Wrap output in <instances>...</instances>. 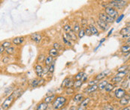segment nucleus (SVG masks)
<instances>
[{
	"instance_id": "17",
	"label": "nucleus",
	"mask_w": 130,
	"mask_h": 110,
	"mask_svg": "<svg viewBox=\"0 0 130 110\" xmlns=\"http://www.w3.org/2000/svg\"><path fill=\"white\" fill-rule=\"evenodd\" d=\"M89 28L91 30V32L93 34H95V35H98L99 34V32L98 29L96 28V27H95V26H93V24H90L89 25Z\"/></svg>"
},
{
	"instance_id": "38",
	"label": "nucleus",
	"mask_w": 130,
	"mask_h": 110,
	"mask_svg": "<svg viewBox=\"0 0 130 110\" xmlns=\"http://www.w3.org/2000/svg\"><path fill=\"white\" fill-rule=\"evenodd\" d=\"M80 26L78 24V23H76L74 26V32L76 33V32H80Z\"/></svg>"
},
{
	"instance_id": "34",
	"label": "nucleus",
	"mask_w": 130,
	"mask_h": 110,
	"mask_svg": "<svg viewBox=\"0 0 130 110\" xmlns=\"http://www.w3.org/2000/svg\"><path fill=\"white\" fill-rule=\"evenodd\" d=\"M63 28H64V30L66 31V32H70L72 30V27H71L70 25H66V26H64Z\"/></svg>"
},
{
	"instance_id": "58",
	"label": "nucleus",
	"mask_w": 130,
	"mask_h": 110,
	"mask_svg": "<svg viewBox=\"0 0 130 110\" xmlns=\"http://www.w3.org/2000/svg\"><path fill=\"white\" fill-rule=\"evenodd\" d=\"M126 43H127V44H130V38H129L126 39Z\"/></svg>"
},
{
	"instance_id": "15",
	"label": "nucleus",
	"mask_w": 130,
	"mask_h": 110,
	"mask_svg": "<svg viewBox=\"0 0 130 110\" xmlns=\"http://www.w3.org/2000/svg\"><path fill=\"white\" fill-rule=\"evenodd\" d=\"M48 103H46L44 102L41 103L37 106V110H46L47 109H48Z\"/></svg>"
},
{
	"instance_id": "12",
	"label": "nucleus",
	"mask_w": 130,
	"mask_h": 110,
	"mask_svg": "<svg viewBox=\"0 0 130 110\" xmlns=\"http://www.w3.org/2000/svg\"><path fill=\"white\" fill-rule=\"evenodd\" d=\"M109 73H110V70H106V71H103L102 73H99L96 76V79L98 80V81L99 80H101V79H104L106 76H108V74Z\"/></svg>"
},
{
	"instance_id": "51",
	"label": "nucleus",
	"mask_w": 130,
	"mask_h": 110,
	"mask_svg": "<svg viewBox=\"0 0 130 110\" xmlns=\"http://www.w3.org/2000/svg\"><path fill=\"white\" fill-rule=\"evenodd\" d=\"M87 108L86 106H80L79 108L78 109V110H87Z\"/></svg>"
},
{
	"instance_id": "29",
	"label": "nucleus",
	"mask_w": 130,
	"mask_h": 110,
	"mask_svg": "<svg viewBox=\"0 0 130 110\" xmlns=\"http://www.w3.org/2000/svg\"><path fill=\"white\" fill-rule=\"evenodd\" d=\"M89 102H90V98H86L85 100H84L82 101L80 106L87 107V105H88V103H89Z\"/></svg>"
},
{
	"instance_id": "8",
	"label": "nucleus",
	"mask_w": 130,
	"mask_h": 110,
	"mask_svg": "<svg viewBox=\"0 0 130 110\" xmlns=\"http://www.w3.org/2000/svg\"><path fill=\"white\" fill-rule=\"evenodd\" d=\"M120 34L123 36V38H125L130 34V26H126L125 28H123L120 32Z\"/></svg>"
},
{
	"instance_id": "32",
	"label": "nucleus",
	"mask_w": 130,
	"mask_h": 110,
	"mask_svg": "<svg viewBox=\"0 0 130 110\" xmlns=\"http://www.w3.org/2000/svg\"><path fill=\"white\" fill-rule=\"evenodd\" d=\"M103 110H114V108L112 106L109 105V104H106V105H105L102 108Z\"/></svg>"
},
{
	"instance_id": "3",
	"label": "nucleus",
	"mask_w": 130,
	"mask_h": 110,
	"mask_svg": "<svg viewBox=\"0 0 130 110\" xmlns=\"http://www.w3.org/2000/svg\"><path fill=\"white\" fill-rule=\"evenodd\" d=\"M105 14H108V16H110L112 18L115 19L116 17H118L119 16V13H118L117 10H116L115 8H112V7H107L105 8Z\"/></svg>"
},
{
	"instance_id": "11",
	"label": "nucleus",
	"mask_w": 130,
	"mask_h": 110,
	"mask_svg": "<svg viewBox=\"0 0 130 110\" xmlns=\"http://www.w3.org/2000/svg\"><path fill=\"white\" fill-rule=\"evenodd\" d=\"M97 23L98 25L99 26V27L102 28V29L103 30H107L108 29V23H107L106 22L102 20H100L99 19V20L97 21Z\"/></svg>"
},
{
	"instance_id": "22",
	"label": "nucleus",
	"mask_w": 130,
	"mask_h": 110,
	"mask_svg": "<svg viewBox=\"0 0 130 110\" xmlns=\"http://www.w3.org/2000/svg\"><path fill=\"white\" fill-rule=\"evenodd\" d=\"M52 62H53V57L50 56V55H49L48 57H47L45 61H44V63H45V65H46L47 66L51 65Z\"/></svg>"
},
{
	"instance_id": "21",
	"label": "nucleus",
	"mask_w": 130,
	"mask_h": 110,
	"mask_svg": "<svg viewBox=\"0 0 130 110\" xmlns=\"http://www.w3.org/2000/svg\"><path fill=\"white\" fill-rule=\"evenodd\" d=\"M22 94H23V91H22V90H20V89H17V90H15V91L13 92L12 94L14 96L15 98H17V97H19Z\"/></svg>"
},
{
	"instance_id": "60",
	"label": "nucleus",
	"mask_w": 130,
	"mask_h": 110,
	"mask_svg": "<svg viewBox=\"0 0 130 110\" xmlns=\"http://www.w3.org/2000/svg\"><path fill=\"white\" fill-rule=\"evenodd\" d=\"M127 78H128V79H130V73H129V76H128V77H127Z\"/></svg>"
},
{
	"instance_id": "37",
	"label": "nucleus",
	"mask_w": 130,
	"mask_h": 110,
	"mask_svg": "<svg viewBox=\"0 0 130 110\" xmlns=\"http://www.w3.org/2000/svg\"><path fill=\"white\" fill-rule=\"evenodd\" d=\"M66 88H72V87H74V82L72 80H69L68 82L66 84Z\"/></svg>"
},
{
	"instance_id": "14",
	"label": "nucleus",
	"mask_w": 130,
	"mask_h": 110,
	"mask_svg": "<svg viewBox=\"0 0 130 110\" xmlns=\"http://www.w3.org/2000/svg\"><path fill=\"white\" fill-rule=\"evenodd\" d=\"M23 40H24V38H23V37H17V38L13 39L12 42L15 45H20V44H21L23 42Z\"/></svg>"
},
{
	"instance_id": "47",
	"label": "nucleus",
	"mask_w": 130,
	"mask_h": 110,
	"mask_svg": "<svg viewBox=\"0 0 130 110\" xmlns=\"http://www.w3.org/2000/svg\"><path fill=\"white\" fill-rule=\"evenodd\" d=\"M3 45V47H7V48H9L10 47V46H11V43L10 42H4L2 44Z\"/></svg>"
},
{
	"instance_id": "6",
	"label": "nucleus",
	"mask_w": 130,
	"mask_h": 110,
	"mask_svg": "<svg viewBox=\"0 0 130 110\" xmlns=\"http://www.w3.org/2000/svg\"><path fill=\"white\" fill-rule=\"evenodd\" d=\"M114 94L115 97L117 98V99H122V98L126 94V92L125 91V89H123V88H117L115 92H114Z\"/></svg>"
},
{
	"instance_id": "16",
	"label": "nucleus",
	"mask_w": 130,
	"mask_h": 110,
	"mask_svg": "<svg viewBox=\"0 0 130 110\" xmlns=\"http://www.w3.org/2000/svg\"><path fill=\"white\" fill-rule=\"evenodd\" d=\"M108 84V81L107 80H104V81H102V82H99V84L98 85V88H99V90H103V89L105 88L106 85H107Z\"/></svg>"
},
{
	"instance_id": "25",
	"label": "nucleus",
	"mask_w": 130,
	"mask_h": 110,
	"mask_svg": "<svg viewBox=\"0 0 130 110\" xmlns=\"http://www.w3.org/2000/svg\"><path fill=\"white\" fill-rule=\"evenodd\" d=\"M83 94H76L74 97V102H78V101H80V100H81L82 99H83Z\"/></svg>"
},
{
	"instance_id": "13",
	"label": "nucleus",
	"mask_w": 130,
	"mask_h": 110,
	"mask_svg": "<svg viewBox=\"0 0 130 110\" xmlns=\"http://www.w3.org/2000/svg\"><path fill=\"white\" fill-rule=\"evenodd\" d=\"M97 89H99L98 88V85H92V86H90L89 88H87V89H85V92L87 94H90V93H93V91H96Z\"/></svg>"
},
{
	"instance_id": "31",
	"label": "nucleus",
	"mask_w": 130,
	"mask_h": 110,
	"mask_svg": "<svg viewBox=\"0 0 130 110\" xmlns=\"http://www.w3.org/2000/svg\"><path fill=\"white\" fill-rule=\"evenodd\" d=\"M122 79H123V78L118 77H115L111 79V81L113 82H121V81H122Z\"/></svg>"
},
{
	"instance_id": "42",
	"label": "nucleus",
	"mask_w": 130,
	"mask_h": 110,
	"mask_svg": "<svg viewBox=\"0 0 130 110\" xmlns=\"http://www.w3.org/2000/svg\"><path fill=\"white\" fill-rule=\"evenodd\" d=\"M85 32H86V34H87L88 36H90L91 34H92V32H91V30L90 29V28H89V27L86 28Z\"/></svg>"
},
{
	"instance_id": "9",
	"label": "nucleus",
	"mask_w": 130,
	"mask_h": 110,
	"mask_svg": "<svg viewBox=\"0 0 130 110\" xmlns=\"http://www.w3.org/2000/svg\"><path fill=\"white\" fill-rule=\"evenodd\" d=\"M30 38L31 39L33 40V41H35V43H39L41 41V35L40 34L38 33H33L32 34L30 35Z\"/></svg>"
},
{
	"instance_id": "59",
	"label": "nucleus",
	"mask_w": 130,
	"mask_h": 110,
	"mask_svg": "<svg viewBox=\"0 0 130 110\" xmlns=\"http://www.w3.org/2000/svg\"><path fill=\"white\" fill-rule=\"evenodd\" d=\"M126 25H127V26H130V22H127V23H126Z\"/></svg>"
},
{
	"instance_id": "5",
	"label": "nucleus",
	"mask_w": 130,
	"mask_h": 110,
	"mask_svg": "<svg viewBox=\"0 0 130 110\" xmlns=\"http://www.w3.org/2000/svg\"><path fill=\"white\" fill-rule=\"evenodd\" d=\"M99 17L100 20H102L105 22H106L107 23H111V22H113L114 21V19L108 16V14H106L105 13H100L99 14Z\"/></svg>"
},
{
	"instance_id": "53",
	"label": "nucleus",
	"mask_w": 130,
	"mask_h": 110,
	"mask_svg": "<svg viewBox=\"0 0 130 110\" xmlns=\"http://www.w3.org/2000/svg\"><path fill=\"white\" fill-rule=\"evenodd\" d=\"M68 110H78V109H77L76 106H72L69 108Z\"/></svg>"
},
{
	"instance_id": "56",
	"label": "nucleus",
	"mask_w": 130,
	"mask_h": 110,
	"mask_svg": "<svg viewBox=\"0 0 130 110\" xmlns=\"http://www.w3.org/2000/svg\"><path fill=\"white\" fill-rule=\"evenodd\" d=\"M122 110H130V106H126L125 108L122 109Z\"/></svg>"
},
{
	"instance_id": "28",
	"label": "nucleus",
	"mask_w": 130,
	"mask_h": 110,
	"mask_svg": "<svg viewBox=\"0 0 130 110\" xmlns=\"http://www.w3.org/2000/svg\"><path fill=\"white\" fill-rule=\"evenodd\" d=\"M127 75V71H124V72H118L117 74H116V77H120V78H123V77H126Z\"/></svg>"
},
{
	"instance_id": "36",
	"label": "nucleus",
	"mask_w": 130,
	"mask_h": 110,
	"mask_svg": "<svg viewBox=\"0 0 130 110\" xmlns=\"http://www.w3.org/2000/svg\"><path fill=\"white\" fill-rule=\"evenodd\" d=\"M66 93L68 95L72 94L74 93V89H72V88H67V89L66 90Z\"/></svg>"
},
{
	"instance_id": "44",
	"label": "nucleus",
	"mask_w": 130,
	"mask_h": 110,
	"mask_svg": "<svg viewBox=\"0 0 130 110\" xmlns=\"http://www.w3.org/2000/svg\"><path fill=\"white\" fill-rule=\"evenodd\" d=\"M69 80H70V79H69L68 78H66V79H64L63 82L62 83V85H61V86H62H62H66V84L68 82V81H69Z\"/></svg>"
},
{
	"instance_id": "10",
	"label": "nucleus",
	"mask_w": 130,
	"mask_h": 110,
	"mask_svg": "<svg viewBox=\"0 0 130 110\" xmlns=\"http://www.w3.org/2000/svg\"><path fill=\"white\" fill-rule=\"evenodd\" d=\"M35 73H36L37 76L39 77H42V74L44 73V69L42 68L40 65H37L35 67Z\"/></svg>"
},
{
	"instance_id": "50",
	"label": "nucleus",
	"mask_w": 130,
	"mask_h": 110,
	"mask_svg": "<svg viewBox=\"0 0 130 110\" xmlns=\"http://www.w3.org/2000/svg\"><path fill=\"white\" fill-rule=\"evenodd\" d=\"M4 50H5V47H3V45L2 44L1 46H0V53H2L3 52H4Z\"/></svg>"
},
{
	"instance_id": "48",
	"label": "nucleus",
	"mask_w": 130,
	"mask_h": 110,
	"mask_svg": "<svg viewBox=\"0 0 130 110\" xmlns=\"http://www.w3.org/2000/svg\"><path fill=\"white\" fill-rule=\"evenodd\" d=\"M87 75L86 73H84V77H83V78H82V82H85V81L87 80Z\"/></svg>"
},
{
	"instance_id": "27",
	"label": "nucleus",
	"mask_w": 130,
	"mask_h": 110,
	"mask_svg": "<svg viewBox=\"0 0 130 110\" xmlns=\"http://www.w3.org/2000/svg\"><path fill=\"white\" fill-rule=\"evenodd\" d=\"M68 34H69V35H70L71 40H77V36H76L75 32H74V30H72L70 32H68Z\"/></svg>"
},
{
	"instance_id": "20",
	"label": "nucleus",
	"mask_w": 130,
	"mask_h": 110,
	"mask_svg": "<svg viewBox=\"0 0 130 110\" xmlns=\"http://www.w3.org/2000/svg\"><path fill=\"white\" fill-rule=\"evenodd\" d=\"M55 99V95H51V96H48L44 98V102L46 103H51L53 100Z\"/></svg>"
},
{
	"instance_id": "7",
	"label": "nucleus",
	"mask_w": 130,
	"mask_h": 110,
	"mask_svg": "<svg viewBox=\"0 0 130 110\" xmlns=\"http://www.w3.org/2000/svg\"><path fill=\"white\" fill-rule=\"evenodd\" d=\"M129 101H130V95L126 94L122 99L120 100V104L121 106H126L129 103Z\"/></svg>"
},
{
	"instance_id": "43",
	"label": "nucleus",
	"mask_w": 130,
	"mask_h": 110,
	"mask_svg": "<svg viewBox=\"0 0 130 110\" xmlns=\"http://www.w3.org/2000/svg\"><path fill=\"white\" fill-rule=\"evenodd\" d=\"M54 63H53V64H51L50 65V67H49V71L50 72V73H53L54 71Z\"/></svg>"
},
{
	"instance_id": "45",
	"label": "nucleus",
	"mask_w": 130,
	"mask_h": 110,
	"mask_svg": "<svg viewBox=\"0 0 130 110\" xmlns=\"http://www.w3.org/2000/svg\"><path fill=\"white\" fill-rule=\"evenodd\" d=\"M54 48L55 50H60V45L58 43H54Z\"/></svg>"
},
{
	"instance_id": "57",
	"label": "nucleus",
	"mask_w": 130,
	"mask_h": 110,
	"mask_svg": "<svg viewBox=\"0 0 130 110\" xmlns=\"http://www.w3.org/2000/svg\"><path fill=\"white\" fill-rule=\"evenodd\" d=\"M105 38H102L101 40H100V43H99V44H102L105 41Z\"/></svg>"
},
{
	"instance_id": "24",
	"label": "nucleus",
	"mask_w": 130,
	"mask_h": 110,
	"mask_svg": "<svg viewBox=\"0 0 130 110\" xmlns=\"http://www.w3.org/2000/svg\"><path fill=\"white\" fill-rule=\"evenodd\" d=\"M82 84H83L82 80L75 81V82H74V88H80V87H81Z\"/></svg>"
},
{
	"instance_id": "1",
	"label": "nucleus",
	"mask_w": 130,
	"mask_h": 110,
	"mask_svg": "<svg viewBox=\"0 0 130 110\" xmlns=\"http://www.w3.org/2000/svg\"><path fill=\"white\" fill-rule=\"evenodd\" d=\"M66 103V98L60 96V97H57L56 99L54 100V103H53V107L55 110L57 109H60V108H62L65 104Z\"/></svg>"
},
{
	"instance_id": "46",
	"label": "nucleus",
	"mask_w": 130,
	"mask_h": 110,
	"mask_svg": "<svg viewBox=\"0 0 130 110\" xmlns=\"http://www.w3.org/2000/svg\"><path fill=\"white\" fill-rule=\"evenodd\" d=\"M45 59H45V57H44V55H40L38 56V61H41V62L43 61L44 60L45 61Z\"/></svg>"
},
{
	"instance_id": "2",
	"label": "nucleus",
	"mask_w": 130,
	"mask_h": 110,
	"mask_svg": "<svg viewBox=\"0 0 130 110\" xmlns=\"http://www.w3.org/2000/svg\"><path fill=\"white\" fill-rule=\"evenodd\" d=\"M109 5L110 7H112L115 9H122L123 7H125L127 1H123V0H113V1L109 2Z\"/></svg>"
},
{
	"instance_id": "4",
	"label": "nucleus",
	"mask_w": 130,
	"mask_h": 110,
	"mask_svg": "<svg viewBox=\"0 0 130 110\" xmlns=\"http://www.w3.org/2000/svg\"><path fill=\"white\" fill-rule=\"evenodd\" d=\"M15 99V97L13 94L10 95L9 97H8L6 99H5V100L4 101V103H2V107L4 109H7L10 106L11 104L12 103V102L14 101V100Z\"/></svg>"
},
{
	"instance_id": "49",
	"label": "nucleus",
	"mask_w": 130,
	"mask_h": 110,
	"mask_svg": "<svg viewBox=\"0 0 130 110\" xmlns=\"http://www.w3.org/2000/svg\"><path fill=\"white\" fill-rule=\"evenodd\" d=\"M81 23H82L83 26H86V24L87 23V20H85V19H82V20H81Z\"/></svg>"
},
{
	"instance_id": "41",
	"label": "nucleus",
	"mask_w": 130,
	"mask_h": 110,
	"mask_svg": "<svg viewBox=\"0 0 130 110\" xmlns=\"http://www.w3.org/2000/svg\"><path fill=\"white\" fill-rule=\"evenodd\" d=\"M97 82H98V80L95 79V80H92V81H90V82H89V83H88V84H89L90 86H92V85H96Z\"/></svg>"
},
{
	"instance_id": "30",
	"label": "nucleus",
	"mask_w": 130,
	"mask_h": 110,
	"mask_svg": "<svg viewBox=\"0 0 130 110\" xmlns=\"http://www.w3.org/2000/svg\"><path fill=\"white\" fill-rule=\"evenodd\" d=\"M127 68H128V65H124V66H122V67L118 68L117 71L118 72H124V71H126L127 70Z\"/></svg>"
},
{
	"instance_id": "52",
	"label": "nucleus",
	"mask_w": 130,
	"mask_h": 110,
	"mask_svg": "<svg viewBox=\"0 0 130 110\" xmlns=\"http://www.w3.org/2000/svg\"><path fill=\"white\" fill-rule=\"evenodd\" d=\"M49 71V68H48V66H47L44 69V73H48Z\"/></svg>"
},
{
	"instance_id": "33",
	"label": "nucleus",
	"mask_w": 130,
	"mask_h": 110,
	"mask_svg": "<svg viewBox=\"0 0 130 110\" xmlns=\"http://www.w3.org/2000/svg\"><path fill=\"white\" fill-rule=\"evenodd\" d=\"M6 53H7L8 54H9V55L13 54V53H14V47H10L9 48H7Z\"/></svg>"
},
{
	"instance_id": "18",
	"label": "nucleus",
	"mask_w": 130,
	"mask_h": 110,
	"mask_svg": "<svg viewBox=\"0 0 130 110\" xmlns=\"http://www.w3.org/2000/svg\"><path fill=\"white\" fill-rule=\"evenodd\" d=\"M121 52L123 53H128L130 52V45H124L121 47Z\"/></svg>"
},
{
	"instance_id": "39",
	"label": "nucleus",
	"mask_w": 130,
	"mask_h": 110,
	"mask_svg": "<svg viewBox=\"0 0 130 110\" xmlns=\"http://www.w3.org/2000/svg\"><path fill=\"white\" fill-rule=\"evenodd\" d=\"M123 17H124V14H121L120 16H119L117 17V20H116V22L117 23H119V22L123 19Z\"/></svg>"
},
{
	"instance_id": "19",
	"label": "nucleus",
	"mask_w": 130,
	"mask_h": 110,
	"mask_svg": "<svg viewBox=\"0 0 130 110\" xmlns=\"http://www.w3.org/2000/svg\"><path fill=\"white\" fill-rule=\"evenodd\" d=\"M58 50H55L54 48H53V49H50V50H49V55H50V56H52L53 58L54 57H56L57 55H58Z\"/></svg>"
},
{
	"instance_id": "26",
	"label": "nucleus",
	"mask_w": 130,
	"mask_h": 110,
	"mask_svg": "<svg viewBox=\"0 0 130 110\" xmlns=\"http://www.w3.org/2000/svg\"><path fill=\"white\" fill-rule=\"evenodd\" d=\"M84 72H80V73H78V74H77L76 76H75V79H76V81H78V80H82V78H83V77H84Z\"/></svg>"
},
{
	"instance_id": "23",
	"label": "nucleus",
	"mask_w": 130,
	"mask_h": 110,
	"mask_svg": "<svg viewBox=\"0 0 130 110\" xmlns=\"http://www.w3.org/2000/svg\"><path fill=\"white\" fill-rule=\"evenodd\" d=\"M114 85L113 84H111V83H108L107 85H106V87H105V91H108V92H110V91H111L112 90L114 89Z\"/></svg>"
},
{
	"instance_id": "40",
	"label": "nucleus",
	"mask_w": 130,
	"mask_h": 110,
	"mask_svg": "<svg viewBox=\"0 0 130 110\" xmlns=\"http://www.w3.org/2000/svg\"><path fill=\"white\" fill-rule=\"evenodd\" d=\"M63 41H64V43H65V44H67L68 46H72V44H71V42L69 41V40H68L66 38L63 37Z\"/></svg>"
},
{
	"instance_id": "55",
	"label": "nucleus",
	"mask_w": 130,
	"mask_h": 110,
	"mask_svg": "<svg viewBox=\"0 0 130 110\" xmlns=\"http://www.w3.org/2000/svg\"><path fill=\"white\" fill-rule=\"evenodd\" d=\"M113 31H114V28H111V29L109 31V32H108V36H110L111 34H112V32H113Z\"/></svg>"
},
{
	"instance_id": "54",
	"label": "nucleus",
	"mask_w": 130,
	"mask_h": 110,
	"mask_svg": "<svg viewBox=\"0 0 130 110\" xmlns=\"http://www.w3.org/2000/svg\"><path fill=\"white\" fill-rule=\"evenodd\" d=\"M8 60H9V58H8V57H5V59H3V62H4V63H7V61H8Z\"/></svg>"
},
{
	"instance_id": "35",
	"label": "nucleus",
	"mask_w": 130,
	"mask_h": 110,
	"mask_svg": "<svg viewBox=\"0 0 130 110\" xmlns=\"http://www.w3.org/2000/svg\"><path fill=\"white\" fill-rule=\"evenodd\" d=\"M85 34H86L85 30H84V29H80V32H78V37H79L80 38H81L84 37Z\"/></svg>"
}]
</instances>
